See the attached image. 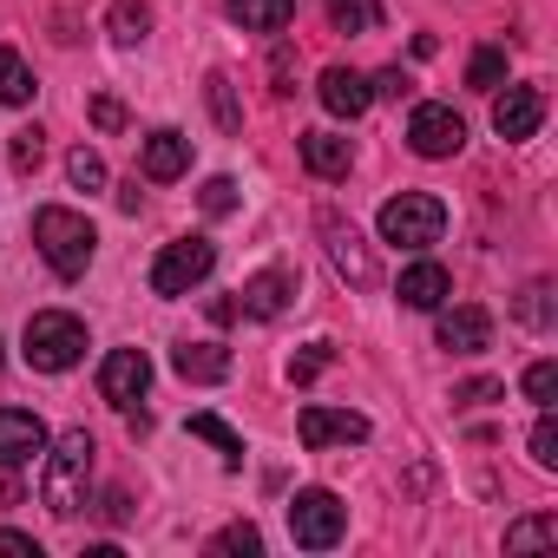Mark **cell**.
<instances>
[{
  "label": "cell",
  "instance_id": "4fadbf2b",
  "mask_svg": "<svg viewBox=\"0 0 558 558\" xmlns=\"http://www.w3.org/2000/svg\"><path fill=\"white\" fill-rule=\"evenodd\" d=\"M538 125H545V93H538V86H506V93L493 99V132H499L506 145L532 138Z\"/></svg>",
  "mask_w": 558,
  "mask_h": 558
},
{
  "label": "cell",
  "instance_id": "30bf717a",
  "mask_svg": "<svg viewBox=\"0 0 558 558\" xmlns=\"http://www.w3.org/2000/svg\"><path fill=\"white\" fill-rule=\"evenodd\" d=\"M434 342L447 349V355H486L493 349V316L480 310V303H440V323H434Z\"/></svg>",
  "mask_w": 558,
  "mask_h": 558
},
{
  "label": "cell",
  "instance_id": "f546056e",
  "mask_svg": "<svg viewBox=\"0 0 558 558\" xmlns=\"http://www.w3.org/2000/svg\"><path fill=\"white\" fill-rule=\"evenodd\" d=\"M329 362H336V349H329V342H310V349H303V355L290 362V381H296V388H310V381H316V375H323Z\"/></svg>",
  "mask_w": 558,
  "mask_h": 558
},
{
  "label": "cell",
  "instance_id": "d6986e66",
  "mask_svg": "<svg viewBox=\"0 0 558 558\" xmlns=\"http://www.w3.org/2000/svg\"><path fill=\"white\" fill-rule=\"evenodd\" d=\"M303 165H310L316 178H349L355 145H349L342 132H303Z\"/></svg>",
  "mask_w": 558,
  "mask_h": 558
},
{
  "label": "cell",
  "instance_id": "60d3db41",
  "mask_svg": "<svg viewBox=\"0 0 558 558\" xmlns=\"http://www.w3.org/2000/svg\"><path fill=\"white\" fill-rule=\"evenodd\" d=\"M0 551H21V558H40V545L27 532H0Z\"/></svg>",
  "mask_w": 558,
  "mask_h": 558
},
{
  "label": "cell",
  "instance_id": "f1b7e54d",
  "mask_svg": "<svg viewBox=\"0 0 558 558\" xmlns=\"http://www.w3.org/2000/svg\"><path fill=\"white\" fill-rule=\"evenodd\" d=\"M66 178H73L80 191H106V158H99L93 145H80V151L66 158Z\"/></svg>",
  "mask_w": 558,
  "mask_h": 558
},
{
  "label": "cell",
  "instance_id": "7a4b0ae2",
  "mask_svg": "<svg viewBox=\"0 0 558 558\" xmlns=\"http://www.w3.org/2000/svg\"><path fill=\"white\" fill-rule=\"evenodd\" d=\"M34 250L47 256V269L53 276H86V263H93V250H99V230L80 217V210H66V204H40L34 210Z\"/></svg>",
  "mask_w": 558,
  "mask_h": 558
},
{
  "label": "cell",
  "instance_id": "d590c367",
  "mask_svg": "<svg viewBox=\"0 0 558 558\" xmlns=\"http://www.w3.org/2000/svg\"><path fill=\"white\" fill-rule=\"evenodd\" d=\"M414 93V80L401 73V66H388V73H375V86H368V99H408Z\"/></svg>",
  "mask_w": 558,
  "mask_h": 558
},
{
  "label": "cell",
  "instance_id": "277c9868",
  "mask_svg": "<svg viewBox=\"0 0 558 558\" xmlns=\"http://www.w3.org/2000/svg\"><path fill=\"white\" fill-rule=\"evenodd\" d=\"M440 230H447V204L434 191H401L381 204V236L395 250H427V243H440Z\"/></svg>",
  "mask_w": 558,
  "mask_h": 558
},
{
  "label": "cell",
  "instance_id": "ba28073f",
  "mask_svg": "<svg viewBox=\"0 0 558 558\" xmlns=\"http://www.w3.org/2000/svg\"><path fill=\"white\" fill-rule=\"evenodd\" d=\"M296 290H303V276H296V269H283V263H276V269H256L250 283L236 290V296H243L236 310H243L250 323H276V316H283V310L296 303Z\"/></svg>",
  "mask_w": 558,
  "mask_h": 558
},
{
  "label": "cell",
  "instance_id": "7402d4cb",
  "mask_svg": "<svg viewBox=\"0 0 558 558\" xmlns=\"http://www.w3.org/2000/svg\"><path fill=\"white\" fill-rule=\"evenodd\" d=\"M204 99H210V119H217V125L236 138V132H243V106H236V86H230V73H210V80H204Z\"/></svg>",
  "mask_w": 558,
  "mask_h": 558
},
{
  "label": "cell",
  "instance_id": "cb8c5ba5",
  "mask_svg": "<svg viewBox=\"0 0 558 558\" xmlns=\"http://www.w3.org/2000/svg\"><path fill=\"white\" fill-rule=\"evenodd\" d=\"M106 27H112V40H119V47H138V40L151 34V8H145V0H119Z\"/></svg>",
  "mask_w": 558,
  "mask_h": 558
},
{
  "label": "cell",
  "instance_id": "6da1fadb",
  "mask_svg": "<svg viewBox=\"0 0 558 558\" xmlns=\"http://www.w3.org/2000/svg\"><path fill=\"white\" fill-rule=\"evenodd\" d=\"M93 434L86 427H66L60 440H53V453H47V473H40V506L53 512V519H73L80 506H86V486H93Z\"/></svg>",
  "mask_w": 558,
  "mask_h": 558
},
{
  "label": "cell",
  "instance_id": "e575fe53",
  "mask_svg": "<svg viewBox=\"0 0 558 558\" xmlns=\"http://www.w3.org/2000/svg\"><path fill=\"white\" fill-rule=\"evenodd\" d=\"M269 80H276V93H283V99L296 93V53H290V47H276V53H269Z\"/></svg>",
  "mask_w": 558,
  "mask_h": 558
},
{
  "label": "cell",
  "instance_id": "4316f807",
  "mask_svg": "<svg viewBox=\"0 0 558 558\" xmlns=\"http://www.w3.org/2000/svg\"><path fill=\"white\" fill-rule=\"evenodd\" d=\"M558 538V519L551 512H532L519 525H506V551H532V545H551Z\"/></svg>",
  "mask_w": 558,
  "mask_h": 558
},
{
  "label": "cell",
  "instance_id": "83f0119b",
  "mask_svg": "<svg viewBox=\"0 0 558 558\" xmlns=\"http://www.w3.org/2000/svg\"><path fill=\"white\" fill-rule=\"evenodd\" d=\"M8 158H14V171L27 178V171H40V158H47V132L40 125H21L14 132V145H8Z\"/></svg>",
  "mask_w": 558,
  "mask_h": 558
},
{
  "label": "cell",
  "instance_id": "74e56055",
  "mask_svg": "<svg viewBox=\"0 0 558 558\" xmlns=\"http://www.w3.org/2000/svg\"><path fill=\"white\" fill-rule=\"evenodd\" d=\"M93 125H99V132H119V125H125V106H119L112 93H99V99H93Z\"/></svg>",
  "mask_w": 558,
  "mask_h": 558
},
{
  "label": "cell",
  "instance_id": "e0dca14e",
  "mask_svg": "<svg viewBox=\"0 0 558 558\" xmlns=\"http://www.w3.org/2000/svg\"><path fill=\"white\" fill-rule=\"evenodd\" d=\"M171 368H178L184 381L210 388V381H230V349H217V342H178V349H171Z\"/></svg>",
  "mask_w": 558,
  "mask_h": 558
},
{
  "label": "cell",
  "instance_id": "1f68e13d",
  "mask_svg": "<svg viewBox=\"0 0 558 558\" xmlns=\"http://www.w3.org/2000/svg\"><path fill=\"white\" fill-rule=\"evenodd\" d=\"M197 204H204V217H230V210H236V178H210V184L197 191Z\"/></svg>",
  "mask_w": 558,
  "mask_h": 558
},
{
  "label": "cell",
  "instance_id": "8d00e7d4",
  "mask_svg": "<svg viewBox=\"0 0 558 558\" xmlns=\"http://www.w3.org/2000/svg\"><path fill=\"white\" fill-rule=\"evenodd\" d=\"M499 395H506L499 381H460V388H453V408H486V401H499Z\"/></svg>",
  "mask_w": 558,
  "mask_h": 558
},
{
  "label": "cell",
  "instance_id": "5b68a950",
  "mask_svg": "<svg viewBox=\"0 0 558 558\" xmlns=\"http://www.w3.org/2000/svg\"><path fill=\"white\" fill-rule=\"evenodd\" d=\"M210 269H217V243L210 236H178L151 263V296H191Z\"/></svg>",
  "mask_w": 558,
  "mask_h": 558
},
{
  "label": "cell",
  "instance_id": "f35d334b",
  "mask_svg": "<svg viewBox=\"0 0 558 558\" xmlns=\"http://www.w3.org/2000/svg\"><path fill=\"white\" fill-rule=\"evenodd\" d=\"M545 296H551V290H545V283H532V290L519 296V323H532V329H538V323H545Z\"/></svg>",
  "mask_w": 558,
  "mask_h": 558
},
{
  "label": "cell",
  "instance_id": "8fae6325",
  "mask_svg": "<svg viewBox=\"0 0 558 558\" xmlns=\"http://www.w3.org/2000/svg\"><path fill=\"white\" fill-rule=\"evenodd\" d=\"M296 434H303L310 453H323V447H362V440H368V421L349 414V408H323V401H316V408H303Z\"/></svg>",
  "mask_w": 558,
  "mask_h": 558
},
{
  "label": "cell",
  "instance_id": "9c48e42d",
  "mask_svg": "<svg viewBox=\"0 0 558 558\" xmlns=\"http://www.w3.org/2000/svg\"><path fill=\"white\" fill-rule=\"evenodd\" d=\"M408 145H414L421 158H453V151L466 145V119H460L453 106H414V119H408Z\"/></svg>",
  "mask_w": 558,
  "mask_h": 558
},
{
  "label": "cell",
  "instance_id": "ffe728a7",
  "mask_svg": "<svg viewBox=\"0 0 558 558\" xmlns=\"http://www.w3.org/2000/svg\"><path fill=\"white\" fill-rule=\"evenodd\" d=\"M223 14L250 34H283L296 21V0H223Z\"/></svg>",
  "mask_w": 558,
  "mask_h": 558
},
{
  "label": "cell",
  "instance_id": "ac0fdd59",
  "mask_svg": "<svg viewBox=\"0 0 558 558\" xmlns=\"http://www.w3.org/2000/svg\"><path fill=\"white\" fill-rule=\"evenodd\" d=\"M316 86H323V106H329L336 119H362V112L375 106V99H368V80H362V73H349V66H329Z\"/></svg>",
  "mask_w": 558,
  "mask_h": 558
},
{
  "label": "cell",
  "instance_id": "44dd1931",
  "mask_svg": "<svg viewBox=\"0 0 558 558\" xmlns=\"http://www.w3.org/2000/svg\"><path fill=\"white\" fill-rule=\"evenodd\" d=\"M336 34H375L381 27V0H323Z\"/></svg>",
  "mask_w": 558,
  "mask_h": 558
},
{
  "label": "cell",
  "instance_id": "d6a6232c",
  "mask_svg": "<svg viewBox=\"0 0 558 558\" xmlns=\"http://www.w3.org/2000/svg\"><path fill=\"white\" fill-rule=\"evenodd\" d=\"M532 460H538L545 473L558 466V421H551V408H545V414H538V427H532Z\"/></svg>",
  "mask_w": 558,
  "mask_h": 558
},
{
  "label": "cell",
  "instance_id": "ab89813d",
  "mask_svg": "<svg viewBox=\"0 0 558 558\" xmlns=\"http://www.w3.org/2000/svg\"><path fill=\"white\" fill-rule=\"evenodd\" d=\"M99 512H106V519H112V525H125V519H132V493H125V486H112V493H106V506H99Z\"/></svg>",
  "mask_w": 558,
  "mask_h": 558
},
{
  "label": "cell",
  "instance_id": "9a60e30c",
  "mask_svg": "<svg viewBox=\"0 0 558 558\" xmlns=\"http://www.w3.org/2000/svg\"><path fill=\"white\" fill-rule=\"evenodd\" d=\"M395 296H401L408 310H440V303L453 296V276H447L440 263H427V256H421V263H408V269H401Z\"/></svg>",
  "mask_w": 558,
  "mask_h": 558
},
{
  "label": "cell",
  "instance_id": "5bb4252c",
  "mask_svg": "<svg viewBox=\"0 0 558 558\" xmlns=\"http://www.w3.org/2000/svg\"><path fill=\"white\" fill-rule=\"evenodd\" d=\"M40 447H47V421L34 408H0V473L27 466Z\"/></svg>",
  "mask_w": 558,
  "mask_h": 558
},
{
  "label": "cell",
  "instance_id": "d4e9b609",
  "mask_svg": "<svg viewBox=\"0 0 558 558\" xmlns=\"http://www.w3.org/2000/svg\"><path fill=\"white\" fill-rule=\"evenodd\" d=\"M466 86H473V93H499V86H506V47H480V53L466 60Z\"/></svg>",
  "mask_w": 558,
  "mask_h": 558
},
{
  "label": "cell",
  "instance_id": "8992f818",
  "mask_svg": "<svg viewBox=\"0 0 558 558\" xmlns=\"http://www.w3.org/2000/svg\"><path fill=\"white\" fill-rule=\"evenodd\" d=\"M342 532H349V506H342L329 486H303V493L290 499V538H296V545L329 551Z\"/></svg>",
  "mask_w": 558,
  "mask_h": 558
},
{
  "label": "cell",
  "instance_id": "52a82bcc",
  "mask_svg": "<svg viewBox=\"0 0 558 558\" xmlns=\"http://www.w3.org/2000/svg\"><path fill=\"white\" fill-rule=\"evenodd\" d=\"M316 230H323V250H329V263H336V276L342 283H355V290H375V256H368V243H362V230L336 210V204H323L316 210Z\"/></svg>",
  "mask_w": 558,
  "mask_h": 558
},
{
  "label": "cell",
  "instance_id": "3957f363",
  "mask_svg": "<svg viewBox=\"0 0 558 558\" xmlns=\"http://www.w3.org/2000/svg\"><path fill=\"white\" fill-rule=\"evenodd\" d=\"M21 355H27V368H40V375H66V368L86 355V323L66 316V310H40V316H27Z\"/></svg>",
  "mask_w": 558,
  "mask_h": 558
},
{
  "label": "cell",
  "instance_id": "603a6c76",
  "mask_svg": "<svg viewBox=\"0 0 558 558\" xmlns=\"http://www.w3.org/2000/svg\"><path fill=\"white\" fill-rule=\"evenodd\" d=\"M34 99V73L14 47H0V106H27Z\"/></svg>",
  "mask_w": 558,
  "mask_h": 558
},
{
  "label": "cell",
  "instance_id": "2e32d148",
  "mask_svg": "<svg viewBox=\"0 0 558 558\" xmlns=\"http://www.w3.org/2000/svg\"><path fill=\"white\" fill-rule=\"evenodd\" d=\"M184 165H191V138L184 132H151L145 138V151H138V171L151 178V184H171V178H184Z\"/></svg>",
  "mask_w": 558,
  "mask_h": 558
},
{
  "label": "cell",
  "instance_id": "7c38bea8",
  "mask_svg": "<svg viewBox=\"0 0 558 558\" xmlns=\"http://www.w3.org/2000/svg\"><path fill=\"white\" fill-rule=\"evenodd\" d=\"M145 388H151V355L145 349H112L106 368H99V395L112 408H132V401H145Z\"/></svg>",
  "mask_w": 558,
  "mask_h": 558
},
{
  "label": "cell",
  "instance_id": "836d02e7",
  "mask_svg": "<svg viewBox=\"0 0 558 558\" xmlns=\"http://www.w3.org/2000/svg\"><path fill=\"white\" fill-rule=\"evenodd\" d=\"M210 545H217V551H263V532H256V525L243 519V525H223V532H217Z\"/></svg>",
  "mask_w": 558,
  "mask_h": 558
},
{
  "label": "cell",
  "instance_id": "4dcf8cb0",
  "mask_svg": "<svg viewBox=\"0 0 558 558\" xmlns=\"http://www.w3.org/2000/svg\"><path fill=\"white\" fill-rule=\"evenodd\" d=\"M519 388H525V401H538V408H551V395H558V362H532Z\"/></svg>",
  "mask_w": 558,
  "mask_h": 558
},
{
  "label": "cell",
  "instance_id": "484cf974",
  "mask_svg": "<svg viewBox=\"0 0 558 558\" xmlns=\"http://www.w3.org/2000/svg\"><path fill=\"white\" fill-rule=\"evenodd\" d=\"M184 427H191V434H197V440H210V447H217V453H223V460H230V466H236V460H243V434H230V427H223V421H217V414H191V421H184Z\"/></svg>",
  "mask_w": 558,
  "mask_h": 558
},
{
  "label": "cell",
  "instance_id": "b9f144b4",
  "mask_svg": "<svg viewBox=\"0 0 558 558\" xmlns=\"http://www.w3.org/2000/svg\"><path fill=\"white\" fill-rule=\"evenodd\" d=\"M0 368H8V355H0Z\"/></svg>",
  "mask_w": 558,
  "mask_h": 558
}]
</instances>
